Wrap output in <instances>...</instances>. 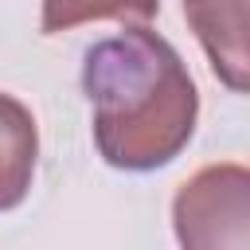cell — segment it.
I'll list each match as a JSON object with an SVG mask.
<instances>
[{"label":"cell","instance_id":"obj_1","mask_svg":"<svg viewBox=\"0 0 250 250\" xmlns=\"http://www.w3.org/2000/svg\"><path fill=\"white\" fill-rule=\"evenodd\" d=\"M82 90L94 109V145L121 172L172 164L195 133V82L176 47L148 27L94 43L82 62Z\"/></svg>","mask_w":250,"mask_h":250},{"label":"cell","instance_id":"obj_2","mask_svg":"<svg viewBox=\"0 0 250 250\" xmlns=\"http://www.w3.org/2000/svg\"><path fill=\"white\" fill-rule=\"evenodd\" d=\"M176 238L188 250H250V168L207 164L172 199Z\"/></svg>","mask_w":250,"mask_h":250},{"label":"cell","instance_id":"obj_3","mask_svg":"<svg viewBox=\"0 0 250 250\" xmlns=\"http://www.w3.org/2000/svg\"><path fill=\"white\" fill-rule=\"evenodd\" d=\"M184 16L199 35L215 78L250 94V0H184Z\"/></svg>","mask_w":250,"mask_h":250},{"label":"cell","instance_id":"obj_4","mask_svg":"<svg viewBox=\"0 0 250 250\" xmlns=\"http://www.w3.org/2000/svg\"><path fill=\"white\" fill-rule=\"evenodd\" d=\"M39 156V133L23 102L0 94V211L23 203Z\"/></svg>","mask_w":250,"mask_h":250},{"label":"cell","instance_id":"obj_5","mask_svg":"<svg viewBox=\"0 0 250 250\" xmlns=\"http://www.w3.org/2000/svg\"><path fill=\"white\" fill-rule=\"evenodd\" d=\"M156 16V0H43V35L70 31L86 20L145 23Z\"/></svg>","mask_w":250,"mask_h":250}]
</instances>
